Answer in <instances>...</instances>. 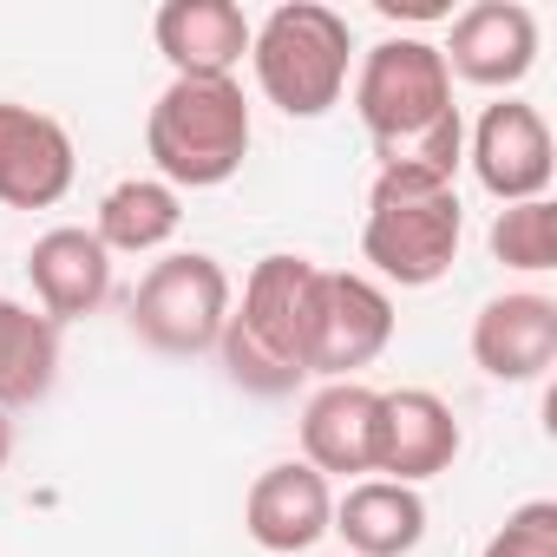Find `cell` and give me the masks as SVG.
I'll list each match as a JSON object with an SVG mask.
<instances>
[{"label": "cell", "mask_w": 557, "mask_h": 557, "mask_svg": "<svg viewBox=\"0 0 557 557\" xmlns=\"http://www.w3.org/2000/svg\"><path fill=\"white\" fill-rule=\"evenodd\" d=\"M355 112L374 138L381 171L453 184L466 164V119L453 106V73L433 40H381L355 66Z\"/></svg>", "instance_id": "1"}, {"label": "cell", "mask_w": 557, "mask_h": 557, "mask_svg": "<svg viewBox=\"0 0 557 557\" xmlns=\"http://www.w3.org/2000/svg\"><path fill=\"white\" fill-rule=\"evenodd\" d=\"M315 275L322 262L309 256H289L275 249L249 269L243 283V302H230V322H223V368L243 394H296L309 381V309H315Z\"/></svg>", "instance_id": "2"}, {"label": "cell", "mask_w": 557, "mask_h": 557, "mask_svg": "<svg viewBox=\"0 0 557 557\" xmlns=\"http://www.w3.org/2000/svg\"><path fill=\"white\" fill-rule=\"evenodd\" d=\"M249 66H256V86L275 112L322 119L348 92L355 34L322 0H283V8H269V21L249 34Z\"/></svg>", "instance_id": "3"}, {"label": "cell", "mask_w": 557, "mask_h": 557, "mask_svg": "<svg viewBox=\"0 0 557 557\" xmlns=\"http://www.w3.org/2000/svg\"><path fill=\"white\" fill-rule=\"evenodd\" d=\"M145 151L171 190H216L249 158V99L236 79H171L145 119Z\"/></svg>", "instance_id": "4"}, {"label": "cell", "mask_w": 557, "mask_h": 557, "mask_svg": "<svg viewBox=\"0 0 557 557\" xmlns=\"http://www.w3.org/2000/svg\"><path fill=\"white\" fill-rule=\"evenodd\" d=\"M459 236H466V210H459L453 184L394 177V171L374 177L368 223H361V256L374 262L381 283L433 289L440 275L459 262Z\"/></svg>", "instance_id": "5"}, {"label": "cell", "mask_w": 557, "mask_h": 557, "mask_svg": "<svg viewBox=\"0 0 557 557\" xmlns=\"http://www.w3.org/2000/svg\"><path fill=\"white\" fill-rule=\"evenodd\" d=\"M230 269L203 249H177L164 262H151L132 289V335L151 348V355H210L223 342V322H230Z\"/></svg>", "instance_id": "6"}, {"label": "cell", "mask_w": 557, "mask_h": 557, "mask_svg": "<svg viewBox=\"0 0 557 557\" xmlns=\"http://www.w3.org/2000/svg\"><path fill=\"white\" fill-rule=\"evenodd\" d=\"M394 342V296L374 275L322 269L315 275V309H309V374L355 381L368 361H381Z\"/></svg>", "instance_id": "7"}, {"label": "cell", "mask_w": 557, "mask_h": 557, "mask_svg": "<svg viewBox=\"0 0 557 557\" xmlns=\"http://www.w3.org/2000/svg\"><path fill=\"white\" fill-rule=\"evenodd\" d=\"M466 158H472V177L485 184V197L498 203H531L550 190L557 177V158H550V125L537 106L524 99H498L479 112L472 138H466Z\"/></svg>", "instance_id": "8"}, {"label": "cell", "mask_w": 557, "mask_h": 557, "mask_svg": "<svg viewBox=\"0 0 557 557\" xmlns=\"http://www.w3.org/2000/svg\"><path fill=\"white\" fill-rule=\"evenodd\" d=\"M79 151L53 112L0 99V203L8 210H53L73 190Z\"/></svg>", "instance_id": "9"}, {"label": "cell", "mask_w": 557, "mask_h": 557, "mask_svg": "<svg viewBox=\"0 0 557 557\" xmlns=\"http://www.w3.org/2000/svg\"><path fill=\"white\" fill-rule=\"evenodd\" d=\"M440 60L466 86L505 92L537 66V14L524 0H472L466 14H453V40L440 47Z\"/></svg>", "instance_id": "10"}, {"label": "cell", "mask_w": 557, "mask_h": 557, "mask_svg": "<svg viewBox=\"0 0 557 557\" xmlns=\"http://www.w3.org/2000/svg\"><path fill=\"white\" fill-rule=\"evenodd\" d=\"M329 524H335V492L302 459H283V466L256 472V485L243 498V531L269 557H302V550H315L329 537Z\"/></svg>", "instance_id": "11"}, {"label": "cell", "mask_w": 557, "mask_h": 557, "mask_svg": "<svg viewBox=\"0 0 557 557\" xmlns=\"http://www.w3.org/2000/svg\"><path fill=\"white\" fill-rule=\"evenodd\" d=\"M459 446H466V433H459L453 407H446L433 387H400V394H381L374 479H394V485L440 479V472L459 459Z\"/></svg>", "instance_id": "12"}, {"label": "cell", "mask_w": 557, "mask_h": 557, "mask_svg": "<svg viewBox=\"0 0 557 557\" xmlns=\"http://www.w3.org/2000/svg\"><path fill=\"white\" fill-rule=\"evenodd\" d=\"M27 283H34L40 315H47L53 329H60V322H86V315H99L106 296H112V249H106L92 230L60 223V230L34 236V249H27Z\"/></svg>", "instance_id": "13"}, {"label": "cell", "mask_w": 557, "mask_h": 557, "mask_svg": "<svg viewBox=\"0 0 557 557\" xmlns=\"http://www.w3.org/2000/svg\"><path fill=\"white\" fill-rule=\"evenodd\" d=\"M472 361L492 374V381H544L550 361H557V302L537 296V289H511V296H492L479 315H472Z\"/></svg>", "instance_id": "14"}, {"label": "cell", "mask_w": 557, "mask_h": 557, "mask_svg": "<svg viewBox=\"0 0 557 557\" xmlns=\"http://www.w3.org/2000/svg\"><path fill=\"white\" fill-rule=\"evenodd\" d=\"M151 34L177 79H236L256 27L236 0H164Z\"/></svg>", "instance_id": "15"}, {"label": "cell", "mask_w": 557, "mask_h": 557, "mask_svg": "<svg viewBox=\"0 0 557 557\" xmlns=\"http://www.w3.org/2000/svg\"><path fill=\"white\" fill-rule=\"evenodd\" d=\"M374 440H381V387L329 381L302 407V466L322 479H374Z\"/></svg>", "instance_id": "16"}, {"label": "cell", "mask_w": 557, "mask_h": 557, "mask_svg": "<svg viewBox=\"0 0 557 557\" xmlns=\"http://www.w3.org/2000/svg\"><path fill=\"white\" fill-rule=\"evenodd\" d=\"M348 557H407L426 537V498L420 485H394V479H355L335 498V524H329Z\"/></svg>", "instance_id": "17"}, {"label": "cell", "mask_w": 557, "mask_h": 557, "mask_svg": "<svg viewBox=\"0 0 557 557\" xmlns=\"http://www.w3.org/2000/svg\"><path fill=\"white\" fill-rule=\"evenodd\" d=\"M53 381H60V329L40 309L0 296V413L47 400Z\"/></svg>", "instance_id": "18"}, {"label": "cell", "mask_w": 557, "mask_h": 557, "mask_svg": "<svg viewBox=\"0 0 557 557\" xmlns=\"http://www.w3.org/2000/svg\"><path fill=\"white\" fill-rule=\"evenodd\" d=\"M184 223V197L164 184V177H125L99 197V223L92 236L112 249V256H151L177 236Z\"/></svg>", "instance_id": "19"}, {"label": "cell", "mask_w": 557, "mask_h": 557, "mask_svg": "<svg viewBox=\"0 0 557 557\" xmlns=\"http://www.w3.org/2000/svg\"><path fill=\"white\" fill-rule=\"evenodd\" d=\"M492 256L505 269H524V275H544L557 269V203L550 197H531V203H505L492 216Z\"/></svg>", "instance_id": "20"}, {"label": "cell", "mask_w": 557, "mask_h": 557, "mask_svg": "<svg viewBox=\"0 0 557 557\" xmlns=\"http://www.w3.org/2000/svg\"><path fill=\"white\" fill-rule=\"evenodd\" d=\"M479 557H557V498H524Z\"/></svg>", "instance_id": "21"}, {"label": "cell", "mask_w": 557, "mask_h": 557, "mask_svg": "<svg viewBox=\"0 0 557 557\" xmlns=\"http://www.w3.org/2000/svg\"><path fill=\"white\" fill-rule=\"evenodd\" d=\"M374 8H381L387 21H446V14H453L446 0H374Z\"/></svg>", "instance_id": "22"}, {"label": "cell", "mask_w": 557, "mask_h": 557, "mask_svg": "<svg viewBox=\"0 0 557 557\" xmlns=\"http://www.w3.org/2000/svg\"><path fill=\"white\" fill-rule=\"evenodd\" d=\"M8 453H14V420L0 413V466H8Z\"/></svg>", "instance_id": "23"}]
</instances>
